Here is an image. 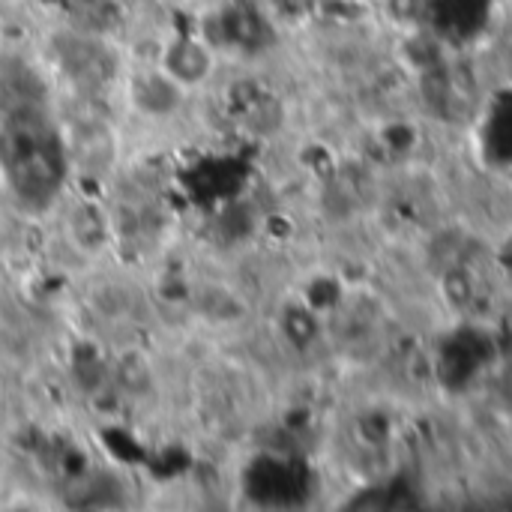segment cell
<instances>
[{
    "label": "cell",
    "instance_id": "obj_1",
    "mask_svg": "<svg viewBox=\"0 0 512 512\" xmlns=\"http://www.w3.org/2000/svg\"><path fill=\"white\" fill-rule=\"evenodd\" d=\"M159 69L165 75H171L180 87H195V84L207 81V75L213 72L210 42H204L198 36H177L171 45H165Z\"/></svg>",
    "mask_w": 512,
    "mask_h": 512
},
{
    "label": "cell",
    "instance_id": "obj_2",
    "mask_svg": "<svg viewBox=\"0 0 512 512\" xmlns=\"http://www.w3.org/2000/svg\"><path fill=\"white\" fill-rule=\"evenodd\" d=\"M129 99L144 117L165 120L183 105V87L171 75H165L162 69H150L132 81Z\"/></svg>",
    "mask_w": 512,
    "mask_h": 512
},
{
    "label": "cell",
    "instance_id": "obj_3",
    "mask_svg": "<svg viewBox=\"0 0 512 512\" xmlns=\"http://www.w3.org/2000/svg\"><path fill=\"white\" fill-rule=\"evenodd\" d=\"M60 63L78 81H102L111 69V57L102 48V42L84 36H69L60 45Z\"/></svg>",
    "mask_w": 512,
    "mask_h": 512
}]
</instances>
